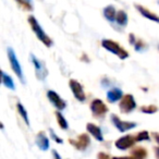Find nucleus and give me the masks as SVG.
I'll list each match as a JSON object with an SVG mask.
<instances>
[{
    "instance_id": "nucleus-1",
    "label": "nucleus",
    "mask_w": 159,
    "mask_h": 159,
    "mask_svg": "<svg viewBox=\"0 0 159 159\" xmlns=\"http://www.w3.org/2000/svg\"><path fill=\"white\" fill-rule=\"evenodd\" d=\"M29 23H30V25H31L32 31L35 33L36 37H37L38 39H39L40 42L45 45V46L46 47L52 46V40H51L50 37H49V36L44 32V30L42 29V26L39 25V23H38V21L36 20L35 16H29Z\"/></svg>"
},
{
    "instance_id": "nucleus-2",
    "label": "nucleus",
    "mask_w": 159,
    "mask_h": 159,
    "mask_svg": "<svg viewBox=\"0 0 159 159\" xmlns=\"http://www.w3.org/2000/svg\"><path fill=\"white\" fill-rule=\"evenodd\" d=\"M102 45L105 49L109 50L110 52L115 53L116 56L120 58V59H126L129 57V52L125 50L124 48H122L117 42L115 40H111V39H102Z\"/></svg>"
},
{
    "instance_id": "nucleus-3",
    "label": "nucleus",
    "mask_w": 159,
    "mask_h": 159,
    "mask_svg": "<svg viewBox=\"0 0 159 159\" xmlns=\"http://www.w3.org/2000/svg\"><path fill=\"white\" fill-rule=\"evenodd\" d=\"M8 57H9V61H10V64H11V68H12V70H13V72L16 73V76L20 79L21 82L24 83V76H23L22 68H21L20 62H19L18 58H16V52H14V50L11 47L8 48Z\"/></svg>"
},
{
    "instance_id": "nucleus-4",
    "label": "nucleus",
    "mask_w": 159,
    "mask_h": 159,
    "mask_svg": "<svg viewBox=\"0 0 159 159\" xmlns=\"http://www.w3.org/2000/svg\"><path fill=\"white\" fill-rule=\"evenodd\" d=\"M91 110L94 117L100 119V118H104L106 113L108 112V107L106 106V104L102 100L94 99L91 104Z\"/></svg>"
},
{
    "instance_id": "nucleus-5",
    "label": "nucleus",
    "mask_w": 159,
    "mask_h": 159,
    "mask_svg": "<svg viewBox=\"0 0 159 159\" xmlns=\"http://www.w3.org/2000/svg\"><path fill=\"white\" fill-rule=\"evenodd\" d=\"M120 111L123 113H130L131 111H133L135 108H136V102H135V99L133 97V95L131 94H126L122 97L121 102H120L119 105Z\"/></svg>"
},
{
    "instance_id": "nucleus-6",
    "label": "nucleus",
    "mask_w": 159,
    "mask_h": 159,
    "mask_svg": "<svg viewBox=\"0 0 159 159\" xmlns=\"http://www.w3.org/2000/svg\"><path fill=\"white\" fill-rule=\"evenodd\" d=\"M110 119H111V121H112V124L120 131V132H126V131L136 128V125H137L135 122L122 121V120L116 115H111Z\"/></svg>"
},
{
    "instance_id": "nucleus-7",
    "label": "nucleus",
    "mask_w": 159,
    "mask_h": 159,
    "mask_svg": "<svg viewBox=\"0 0 159 159\" xmlns=\"http://www.w3.org/2000/svg\"><path fill=\"white\" fill-rule=\"evenodd\" d=\"M137 142L136 136H133V135H124V136L120 137L116 141L115 145L118 149L121 150H125L128 148L132 147L135 143Z\"/></svg>"
},
{
    "instance_id": "nucleus-8",
    "label": "nucleus",
    "mask_w": 159,
    "mask_h": 159,
    "mask_svg": "<svg viewBox=\"0 0 159 159\" xmlns=\"http://www.w3.org/2000/svg\"><path fill=\"white\" fill-rule=\"evenodd\" d=\"M69 85H70V89L72 91L74 97L76 98L79 102H84L86 99V95L84 93V89H83V86L81 85V83H79L75 80H70L69 82Z\"/></svg>"
},
{
    "instance_id": "nucleus-9",
    "label": "nucleus",
    "mask_w": 159,
    "mask_h": 159,
    "mask_svg": "<svg viewBox=\"0 0 159 159\" xmlns=\"http://www.w3.org/2000/svg\"><path fill=\"white\" fill-rule=\"evenodd\" d=\"M31 60H32V62H33L34 66H35L36 76H37V79L40 80V81H43V80L46 79V76H47V74H48V72H47L46 66H45L44 62L39 61V60H38L37 58H36L34 55H31Z\"/></svg>"
},
{
    "instance_id": "nucleus-10",
    "label": "nucleus",
    "mask_w": 159,
    "mask_h": 159,
    "mask_svg": "<svg viewBox=\"0 0 159 159\" xmlns=\"http://www.w3.org/2000/svg\"><path fill=\"white\" fill-rule=\"evenodd\" d=\"M47 97H48L49 102L52 104V106H55L58 110H63L66 107V102L56 93L55 91H48L47 92Z\"/></svg>"
},
{
    "instance_id": "nucleus-11",
    "label": "nucleus",
    "mask_w": 159,
    "mask_h": 159,
    "mask_svg": "<svg viewBox=\"0 0 159 159\" xmlns=\"http://www.w3.org/2000/svg\"><path fill=\"white\" fill-rule=\"evenodd\" d=\"M69 143L72 144L73 146H74L76 149L79 150H84L87 148V146L89 145V143H91V139H89V135L87 134H81L79 137H77V139L75 141V139H70L69 141Z\"/></svg>"
},
{
    "instance_id": "nucleus-12",
    "label": "nucleus",
    "mask_w": 159,
    "mask_h": 159,
    "mask_svg": "<svg viewBox=\"0 0 159 159\" xmlns=\"http://www.w3.org/2000/svg\"><path fill=\"white\" fill-rule=\"evenodd\" d=\"M135 8H136L137 11H139L143 16H145L146 19H148V20H150V21H154V22L159 23V16H157V14L152 13V11H149L148 9H146V8L143 7V6L135 5Z\"/></svg>"
},
{
    "instance_id": "nucleus-13",
    "label": "nucleus",
    "mask_w": 159,
    "mask_h": 159,
    "mask_svg": "<svg viewBox=\"0 0 159 159\" xmlns=\"http://www.w3.org/2000/svg\"><path fill=\"white\" fill-rule=\"evenodd\" d=\"M36 145L40 150H47L49 148V139L44 132H39L36 135Z\"/></svg>"
},
{
    "instance_id": "nucleus-14",
    "label": "nucleus",
    "mask_w": 159,
    "mask_h": 159,
    "mask_svg": "<svg viewBox=\"0 0 159 159\" xmlns=\"http://www.w3.org/2000/svg\"><path fill=\"white\" fill-rule=\"evenodd\" d=\"M122 97H123V93L118 87H113L112 89H110L107 93V99H108L109 102H116L118 100L122 99Z\"/></svg>"
},
{
    "instance_id": "nucleus-15",
    "label": "nucleus",
    "mask_w": 159,
    "mask_h": 159,
    "mask_svg": "<svg viewBox=\"0 0 159 159\" xmlns=\"http://www.w3.org/2000/svg\"><path fill=\"white\" fill-rule=\"evenodd\" d=\"M86 129H87V132L91 133V134L93 135L97 141L102 142L104 136H102V130H100L99 126L95 125V124H93V123H87Z\"/></svg>"
},
{
    "instance_id": "nucleus-16",
    "label": "nucleus",
    "mask_w": 159,
    "mask_h": 159,
    "mask_svg": "<svg viewBox=\"0 0 159 159\" xmlns=\"http://www.w3.org/2000/svg\"><path fill=\"white\" fill-rule=\"evenodd\" d=\"M104 16L109 22H113L116 21V16H117V13H116V8L113 6H107L104 9Z\"/></svg>"
},
{
    "instance_id": "nucleus-17",
    "label": "nucleus",
    "mask_w": 159,
    "mask_h": 159,
    "mask_svg": "<svg viewBox=\"0 0 159 159\" xmlns=\"http://www.w3.org/2000/svg\"><path fill=\"white\" fill-rule=\"evenodd\" d=\"M1 82H2V84L5 85L6 87H8V89H14V87H16L14 86L12 77L10 76V75H8L5 71H1Z\"/></svg>"
},
{
    "instance_id": "nucleus-18",
    "label": "nucleus",
    "mask_w": 159,
    "mask_h": 159,
    "mask_svg": "<svg viewBox=\"0 0 159 159\" xmlns=\"http://www.w3.org/2000/svg\"><path fill=\"white\" fill-rule=\"evenodd\" d=\"M116 22L120 25V26H125L128 24V14H126L125 11L121 10L117 13V16H116Z\"/></svg>"
},
{
    "instance_id": "nucleus-19",
    "label": "nucleus",
    "mask_w": 159,
    "mask_h": 159,
    "mask_svg": "<svg viewBox=\"0 0 159 159\" xmlns=\"http://www.w3.org/2000/svg\"><path fill=\"white\" fill-rule=\"evenodd\" d=\"M147 156V152L143 147H136L132 150V157L135 159H145Z\"/></svg>"
},
{
    "instance_id": "nucleus-20",
    "label": "nucleus",
    "mask_w": 159,
    "mask_h": 159,
    "mask_svg": "<svg viewBox=\"0 0 159 159\" xmlns=\"http://www.w3.org/2000/svg\"><path fill=\"white\" fill-rule=\"evenodd\" d=\"M56 118H57V122H58V125L62 129V130H66L69 128V124H68V121L66 120V118L61 115L60 111H56Z\"/></svg>"
},
{
    "instance_id": "nucleus-21",
    "label": "nucleus",
    "mask_w": 159,
    "mask_h": 159,
    "mask_svg": "<svg viewBox=\"0 0 159 159\" xmlns=\"http://www.w3.org/2000/svg\"><path fill=\"white\" fill-rule=\"evenodd\" d=\"M16 109H18V112L20 113V116L23 118V120L25 121L26 125H30V120H29V116H27V111L25 110V108L23 107V105L21 102L16 104Z\"/></svg>"
},
{
    "instance_id": "nucleus-22",
    "label": "nucleus",
    "mask_w": 159,
    "mask_h": 159,
    "mask_svg": "<svg viewBox=\"0 0 159 159\" xmlns=\"http://www.w3.org/2000/svg\"><path fill=\"white\" fill-rule=\"evenodd\" d=\"M16 1L23 10H26V11H32L33 10V6L30 2V0H16Z\"/></svg>"
},
{
    "instance_id": "nucleus-23",
    "label": "nucleus",
    "mask_w": 159,
    "mask_h": 159,
    "mask_svg": "<svg viewBox=\"0 0 159 159\" xmlns=\"http://www.w3.org/2000/svg\"><path fill=\"white\" fill-rule=\"evenodd\" d=\"M141 111L146 115H152V113H155L158 111V108L154 105H149V106H143L141 108Z\"/></svg>"
},
{
    "instance_id": "nucleus-24",
    "label": "nucleus",
    "mask_w": 159,
    "mask_h": 159,
    "mask_svg": "<svg viewBox=\"0 0 159 159\" xmlns=\"http://www.w3.org/2000/svg\"><path fill=\"white\" fill-rule=\"evenodd\" d=\"M136 139H137V142L149 141V134H148L147 131H141V132L136 135Z\"/></svg>"
},
{
    "instance_id": "nucleus-25",
    "label": "nucleus",
    "mask_w": 159,
    "mask_h": 159,
    "mask_svg": "<svg viewBox=\"0 0 159 159\" xmlns=\"http://www.w3.org/2000/svg\"><path fill=\"white\" fill-rule=\"evenodd\" d=\"M134 47L136 51H143L144 49L147 48V45H146L143 40H137V42L134 43Z\"/></svg>"
},
{
    "instance_id": "nucleus-26",
    "label": "nucleus",
    "mask_w": 159,
    "mask_h": 159,
    "mask_svg": "<svg viewBox=\"0 0 159 159\" xmlns=\"http://www.w3.org/2000/svg\"><path fill=\"white\" fill-rule=\"evenodd\" d=\"M49 131H50V136L52 137V139L56 142V143H58V144H62V143H63V141H62V139H60V137L58 136L57 134H56L55 131H53L52 129H50V130H49Z\"/></svg>"
},
{
    "instance_id": "nucleus-27",
    "label": "nucleus",
    "mask_w": 159,
    "mask_h": 159,
    "mask_svg": "<svg viewBox=\"0 0 159 159\" xmlns=\"http://www.w3.org/2000/svg\"><path fill=\"white\" fill-rule=\"evenodd\" d=\"M97 158L98 159H112V158H110L107 154H105V152H99L98 156H97Z\"/></svg>"
},
{
    "instance_id": "nucleus-28",
    "label": "nucleus",
    "mask_w": 159,
    "mask_h": 159,
    "mask_svg": "<svg viewBox=\"0 0 159 159\" xmlns=\"http://www.w3.org/2000/svg\"><path fill=\"white\" fill-rule=\"evenodd\" d=\"M129 40H130L131 44L134 45V43H135V37H134V35H133V34H130V35H129Z\"/></svg>"
},
{
    "instance_id": "nucleus-29",
    "label": "nucleus",
    "mask_w": 159,
    "mask_h": 159,
    "mask_svg": "<svg viewBox=\"0 0 159 159\" xmlns=\"http://www.w3.org/2000/svg\"><path fill=\"white\" fill-rule=\"evenodd\" d=\"M112 159H135L133 157H113Z\"/></svg>"
},
{
    "instance_id": "nucleus-30",
    "label": "nucleus",
    "mask_w": 159,
    "mask_h": 159,
    "mask_svg": "<svg viewBox=\"0 0 159 159\" xmlns=\"http://www.w3.org/2000/svg\"><path fill=\"white\" fill-rule=\"evenodd\" d=\"M53 156H55V159H61V157H60V155L58 154L57 152H56V150H53Z\"/></svg>"
},
{
    "instance_id": "nucleus-31",
    "label": "nucleus",
    "mask_w": 159,
    "mask_h": 159,
    "mask_svg": "<svg viewBox=\"0 0 159 159\" xmlns=\"http://www.w3.org/2000/svg\"><path fill=\"white\" fill-rule=\"evenodd\" d=\"M152 136L156 139V142L159 144V133H154V134H152Z\"/></svg>"
},
{
    "instance_id": "nucleus-32",
    "label": "nucleus",
    "mask_w": 159,
    "mask_h": 159,
    "mask_svg": "<svg viewBox=\"0 0 159 159\" xmlns=\"http://www.w3.org/2000/svg\"><path fill=\"white\" fill-rule=\"evenodd\" d=\"M155 154H156L157 159H159V147H156V148H155Z\"/></svg>"
},
{
    "instance_id": "nucleus-33",
    "label": "nucleus",
    "mask_w": 159,
    "mask_h": 159,
    "mask_svg": "<svg viewBox=\"0 0 159 159\" xmlns=\"http://www.w3.org/2000/svg\"><path fill=\"white\" fill-rule=\"evenodd\" d=\"M158 49H159V47H158Z\"/></svg>"
}]
</instances>
